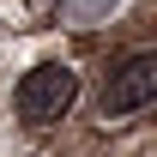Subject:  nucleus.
Masks as SVG:
<instances>
[{
    "label": "nucleus",
    "mask_w": 157,
    "mask_h": 157,
    "mask_svg": "<svg viewBox=\"0 0 157 157\" xmlns=\"http://www.w3.org/2000/svg\"><path fill=\"white\" fill-rule=\"evenodd\" d=\"M145 103H157V48H133L109 73V85H103V121H121L133 109H145Z\"/></svg>",
    "instance_id": "nucleus-2"
},
{
    "label": "nucleus",
    "mask_w": 157,
    "mask_h": 157,
    "mask_svg": "<svg viewBox=\"0 0 157 157\" xmlns=\"http://www.w3.org/2000/svg\"><path fill=\"white\" fill-rule=\"evenodd\" d=\"M109 6H115V0H67L73 18H97V12H109Z\"/></svg>",
    "instance_id": "nucleus-3"
},
{
    "label": "nucleus",
    "mask_w": 157,
    "mask_h": 157,
    "mask_svg": "<svg viewBox=\"0 0 157 157\" xmlns=\"http://www.w3.org/2000/svg\"><path fill=\"white\" fill-rule=\"evenodd\" d=\"M12 103H18V121H30V127H55V121L78 103V73L67 67V60H42V67H30V73L18 78Z\"/></svg>",
    "instance_id": "nucleus-1"
}]
</instances>
